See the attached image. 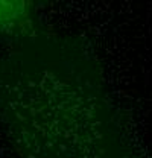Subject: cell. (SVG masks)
Listing matches in <instances>:
<instances>
[{
	"label": "cell",
	"instance_id": "6da1fadb",
	"mask_svg": "<svg viewBox=\"0 0 152 158\" xmlns=\"http://www.w3.org/2000/svg\"><path fill=\"white\" fill-rule=\"evenodd\" d=\"M40 0H0V32L15 34L34 17Z\"/></svg>",
	"mask_w": 152,
	"mask_h": 158
}]
</instances>
